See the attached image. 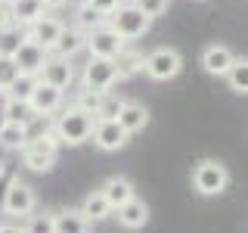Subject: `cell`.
Here are the masks:
<instances>
[{"label": "cell", "mask_w": 248, "mask_h": 233, "mask_svg": "<svg viewBox=\"0 0 248 233\" xmlns=\"http://www.w3.org/2000/svg\"><path fill=\"white\" fill-rule=\"evenodd\" d=\"M93 121H96V115L84 112V109H78V106H68V109H59L53 134L59 137V143L81 146V143H87L90 134H93Z\"/></svg>", "instance_id": "obj_1"}, {"label": "cell", "mask_w": 248, "mask_h": 233, "mask_svg": "<svg viewBox=\"0 0 248 233\" xmlns=\"http://www.w3.org/2000/svg\"><path fill=\"white\" fill-rule=\"evenodd\" d=\"M106 25L112 28L124 44H127V41H137V37H143L146 31H149L152 19L140 13L137 3H121L118 10H112V13L106 16Z\"/></svg>", "instance_id": "obj_2"}, {"label": "cell", "mask_w": 248, "mask_h": 233, "mask_svg": "<svg viewBox=\"0 0 248 233\" xmlns=\"http://www.w3.org/2000/svg\"><path fill=\"white\" fill-rule=\"evenodd\" d=\"M192 186L202 196H220L230 186V171L223 162L217 159H202L196 168H192Z\"/></svg>", "instance_id": "obj_3"}, {"label": "cell", "mask_w": 248, "mask_h": 233, "mask_svg": "<svg viewBox=\"0 0 248 233\" xmlns=\"http://www.w3.org/2000/svg\"><path fill=\"white\" fill-rule=\"evenodd\" d=\"M143 72L149 75L152 81H174V78L183 72V56L174 47H155L152 53L143 56Z\"/></svg>", "instance_id": "obj_4"}, {"label": "cell", "mask_w": 248, "mask_h": 233, "mask_svg": "<svg viewBox=\"0 0 248 233\" xmlns=\"http://www.w3.org/2000/svg\"><path fill=\"white\" fill-rule=\"evenodd\" d=\"M34 205H37L34 190H31V186H28L25 181L13 177L10 186L3 190V202H0L3 215H10V217H28L31 212H34Z\"/></svg>", "instance_id": "obj_5"}, {"label": "cell", "mask_w": 248, "mask_h": 233, "mask_svg": "<svg viewBox=\"0 0 248 233\" xmlns=\"http://www.w3.org/2000/svg\"><path fill=\"white\" fill-rule=\"evenodd\" d=\"M28 109L34 112V118L37 115H56L62 103H65V90H59V87H53V84H44L41 78H37V84H34V90H31V97L25 100Z\"/></svg>", "instance_id": "obj_6"}, {"label": "cell", "mask_w": 248, "mask_h": 233, "mask_svg": "<svg viewBox=\"0 0 248 233\" xmlns=\"http://www.w3.org/2000/svg\"><path fill=\"white\" fill-rule=\"evenodd\" d=\"M81 81H84V87H90V90H99V93H106V90H112L115 84H118V72H115V59H93L84 66V75H81Z\"/></svg>", "instance_id": "obj_7"}, {"label": "cell", "mask_w": 248, "mask_h": 233, "mask_svg": "<svg viewBox=\"0 0 248 233\" xmlns=\"http://www.w3.org/2000/svg\"><path fill=\"white\" fill-rule=\"evenodd\" d=\"M84 47L90 50L93 59H115L124 50V41L108 25H99V28L87 31V41H84Z\"/></svg>", "instance_id": "obj_8"}, {"label": "cell", "mask_w": 248, "mask_h": 233, "mask_svg": "<svg viewBox=\"0 0 248 233\" xmlns=\"http://www.w3.org/2000/svg\"><path fill=\"white\" fill-rule=\"evenodd\" d=\"M90 137L103 152H115V150H121V146H127V140H130V134L115 118H96Z\"/></svg>", "instance_id": "obj_9"}, {"label": "cell", "mask_w": 248, "mask_h": 233, "mask_svg": "<svg viewBox=\"0 0 248 233\" xmlns=\"http://www.w3.org/2000/svg\"><path fill=\"white\" fill-rule=\"evenodd\" d=\"M62 28H65V22L62 19H56V16H37L34 22L25 28V37L28 41H34V44H41L46 53L53 50V44L59 41V34H62Z\"/></svg>", "instance_id": "obj_10"}, {"label": "cell", "mask_w": 248, "mask_h": 233, "mask_svg": "<svg viewBox=\"0 0 248 233\" xmlns=\"http://www.w3.org/2000/svg\"><path fill=\"white\" fill-rule=\"evenodd\" d=\"M37 78H41L44 84H53V87H59V90H68L75 84V66H72V59L46 56V62L41 66Z\"/></svg>", "instance_id": "obj_11"}, {"label": "cell", "mask_w": 248, "mask_h": 233, "mask_svg": "<svg viewBox=\"0 0 248 233\" xmlns=\"http://www.w3.org/2000/svg\"><path fill=\"white\" fill-rule=\"evenodd\" d=\"M46 56H50V53L44 50L41 44H34V41H22L19 44V50L13 53V66L19 68V72H28V75H37L41 72V66L46 62Z\"/></svg>", "instance_id": "obj_12"}, {"label": "cell", "mask_w": 248, "mask_h": 233, "mask_svg": "<svg viewBox=\"0 0 248 233\" xmlns=\"http://www.w3.org/2000/svg\"><path fill=\"white\" fill-rule=\"evenodd\" d=\"M115 212H118V224L127 227V230H140V227H146V221H149V205H146L143 199H137V196H130L124 205L115 208Z\"/></svg>", "instance_id": "obj_13"}, {"label": "cell", "mask_w": 248, "mask_h": 233, "mask_svg": "<svg viewBox=\"0 0 248 233\" xmlns=\"http://www.w3.org/2000/svg\"><path fill=\"white\" fill-rule=\"evenodd\" d=\"M115 121L134 137V134H140V131L149 124V109H146L143 103H127V100H124V106H121V112L115 115Z\"/></svg>", "instance_id": "obj_14"}, {"label": "cell", "mask_w": 248, "mask_h": 233, "mask_svg": "<svg viewBox=\"0 0 248 233\" xmlns=\"http://www.w3.org/2000/svg\"><path fill=\"white\" fill-rule=\"evenodd\" d=\"M232 53H230V47H223V44H211V47H205L202 50V68H205L208 75H227V68L232 66Z\"/></svg>", "instance_id": "obj_15"}, {"label": "cell", "mask_w": 248, "mask_h": 233, "mask_svg": "<svg viewBox=\"0 0 248 233\" xmlns=\"http://www.w3.org/2000/svg\"><path fill=\"white\" fill-rule=\"evenodd\" d=\"M84 41H87V34H84V31L81 28H62V34H59V41L56 44H53V56H62V59H72L75 56V53H81L84 50Z\"/></svg>", "instance_id": "obj_16"}, {"label": "cell", "mask_w": 248, "mask_h": 233, "mask_svg": "<svg viewBox=\"0 0 248 233\" xmlns=\"http://www.w3.org/2000/svg\"><path fill=\"white\" fill-rule=\"evenodd\" d=\"M10 16H13V25L16 28H28L37 16H44V0H10Z\"/></svg>", "instance_id": "obj_17"}, {"label": "cell", "mask_w": 248, "mask_h": 233, "mask_svg": "<svg viewBox=\"0 0 248 233\" xmlns=\"http://www.w3.org/2000/svg\"><path fill=\"white\" fill-rule=\"evenodd\" d=\"M99 193H103L106 202L112 205V212H115L118 205H124V202H127L130 196H137V193H134V183H130L127 177H108Z\"/></svg>", "instance_id": "obj_18"}, {"label": "cell", "mask_w": 248, "mask_h": 233, "mask_svg": "<svg viewBox=\"0 0 248 233\" xmlns=\"http://www.w3.org/2000/svg\"><path fill=\"white\" fill-rule=\"evenodd\" d=\"M90 221L78 208H65V212L53 215V233H87Z\"/></svg>", "instance_id": "obj_19"}, {"label": "cell", "mask_w": 248, "mask_h": 233, "mask_svg": "<svg viewBox=\"0 0 248 233\" xmlns=\"http://www.w3.org/2000/svg\"><path fill=\"white\" fill-rule=\"evenodd\" d=\"M28 124L22 121H0V146L6 150H22L28 143Z\"/></svg>", "instance_id": "obj_20"}, {"label": "cell", "mask_w": 248, "mask_h": 233, "mask_svg": "<svg viewBox=\"0 0 248 233\" xmlns=\"http://www.w3.org/2000/svg\"><path fill=\"white\" fill-rule=\"evenodd\" d=\"M87 221H106L108 215H112V205L106 202V196L99 190H93V193H87L84 196V202H81V208H78Z\"/></svg>", "instance_id": "obj_21"}, {"label": "cell", "mask_w": 248, "mask_h": 233, "mask_svg": "<svg viewBox=\"0 0 248 233\" xmlns=\"http://www.w3.org/2000/svg\"><path fill=\"white\" fill-rule=\"evenodd\" d=\"M115 72H118V81H124V78H134L143 72V53H137V50H124L115 56Z\"/></svg>", "instance_id": "obj_22"}, {"label": "cell", "mask_w": 248, "mask_h": 233, "mask_svg": "<svg viewBox=\"0 0 248 233\" xmlns=\"http://www.w3.org/2000/svg\"><path fill=\"white\" fill-rule=\"evenodd\" d=\"M227 84H230V90L232 93H239V97H245L248 93V62H245V56H236L232 59V66L227 68Z\"/></svg>", "instance_id": "obj_23"}, {"label": "cell", "mask_w": 248, "mask_h": 233, "mask_svg": "<svg viewBox=\"0 0 248 233\" xmlns=\"http://www.w3.org/2000/svg\"><path fill=\"white\" fill-rule=\"evenodd\" d=\"M22 165L37 171V174H46V171H53V165H56V155H46V152H37V150L22 146Z\"/></svg>", "instance_id": "obj_24"}, {"label": "cell", "mask_w": 248, "mask_h": 233, "mask_svg": "<svg viewBox=\"0 0 248 233\" xmlns=\"http://www.w3.org/2000/svg\"><path fill=\"white\" fill-rule=\"evenodd\" d=\"M34 84H37V75H28V72H19L10 81V87H6L3 93L10 100H28L31 97V90H34Z\"/></svg>", "instance_id": "obj_25"}, {"label": "cell", "mask_w": 248, "mask_h": 233, "mask_svg": "<svg viewBox=\"0 0 248 233\" xmlns=\"http://www.w3.org/2000/svg\"><path fill=\"white\" fill-rule=\"evenodd\" d=\"M99 25H106V16H99L96 10H90L87 3H81L75 10V28H81L84 34L87 31H93V28H99Z\"/></svg>", "instance_id": "obj_26"}, {"label": "cell", "mask_w": 248, "mask_h": 233, "mask_svg": "<svg viewBox=\"0 0 248 233\" xmlns=\"http://www.w3.org/2000/svg\"><path fill=\"white\" fill-rule=\"evenodd\" d=\"M31 118H34V112L28 109L25 100H10V97H6V103H3V121H22V124H31Z\"/></svg>", "instance_id": "obj_27"}, {"label": "cell", "mask_w": 248, "mask_h": 233, "mask_svg": "<svg viewBox=\"0 0 248 233\" xmlns=\"http://www.w3.org/2000/svg\"><path fill=\"white\" fill-rule=\"evenodd\" d=\"M22 41H25V31H22V28H16V25L0 28V56L13 59V53L19 50V44H22Z\"/></svg>", "instance_id": "obj_28"}, {"label": "cell", "mask_w": 248, "mask_h": 233, "mask_svg": "<svg viewBox=\"0 0 248 233\" xmlns=\"http://www.w3.org/2000/svg\"><path fill=\"white\" fill-rule=\"evenodd\" d=\"M75 106H78V109H84V112H90V115H99V106H103V93L84 87V90L75 97Z\"/></svg>", "instance_id": "obj_29"}, {"label": "cell", "mask_w": 248, "mask_h": 233, "mask_svg": "<svg viewBox=\"0 0 248 233\" xmlns=\"http://www.w3.org/2000/svg\"><path fill=\"white\" fill-rule=\"evenodd\" d=\"M28 150H37V152H46V155H56L59 150V137L53 134V131H46V134H37V137H28Z\"/></svg>", "instance_id": "obj_30"}, {"label": "cell", "mask_w": 248, "mask_h": 233, "mask_svg": "<svg viewBox=\"0 0 248 233\" xmlns=\"http://www.w3.org/2000/svg\"><path fill=\"white\" fill-rule=\"evenodd\" d=\"M22 230H25V233H53V215H46V212L28 215V224Z\"/></svg>", "instance_id": "obj_31"}, {"label": "cell", "mask_w": 248, "mask_h": 233, "mask_svg": "<svg viewBox=\"0 0 248 233\" xmlns=\"http://www.w3.org/2000/svg\"><path fill=\"white\" fill-rule=\"evenodd\" d=\"M134 3H137V10L143 13V16H149V19H158V16L168 13L170 0H134Z\"/></svg>", "instance_id": "obj_32"}, {"label": "cell", "mask_w": 248, "mask_h": 233, "mask_svg": "<svg viewBox=\"0 0 248 233\" xmlns=\"http://www.w3.org/2000/svg\"><path fill=\"white\" fill-rule=\"evenodd\" d=\"M121 106H124V100L121 97H112V90H106L103 93V106H99V115H96V118H115V115L121 112Z\"/></svg>", "instance_id": "obj_33"}, {"label": "cell", "mask_w": 248, "mask_h": 233, "mask_svg": "<svg viewBox=\"0 0 248 233\" xmlns=\"http://www.w3.org/2000/svg\"><path fill=\"white\" fill-rule=\"evenodd\" d=\"M19 75V68L13 66V59H6V56H0V93H3L6 87H10V81Z\"/></svg>", "instance_id": "obj_34"}, {"label": "cell", "mask_w": 248, "mask_h": 233, "mask_svg": "<svg viewBox=\"0 0 248 233\" xmlns=\"http://www.w3.org/2000/svg\"><path fill=\"white\" fill-rule=\"evenodd\" d=\"M84 3H87L90 10H96L99 16H108L112 10H118V6L124 3V0H84Z\"/></svg>", "instance_id": "obj_35"}, {"label": "cell", "mask_w": 248, "mask_h": 233, "mask_svg": "<svg viewBox=\"0 0 248 233\" xmlns=\"http://www.w3.org/2000/svg\"><path fill=\"white\" fill-rule=\"evenodd\" d=\"M13 25V16H10V6L0 0V28H10Z\"/></svg>", "instance_id": "obj_36"}, {"label": "cell", "mask_w": 248, "mask_h": 233, "mask_svg": "<svg viewBox=\"0 0 248 233\" xmlns=\"http://www.w3.org/2000/svg\"><path fill=\"white\" fill-rule=\"evenodd\" d=\"M68 6V0H44V10H62Z\"/></svg>", "instance_id": "obj_37"}, {"label": "cell", "mask_w": 248, "mask_h": 233, "mask_svg": "<svg viewBox=\"0 0 248 233\" xmlns=\"http://www.w3.org/2000/svg\"><path fill=\"white\" fill-rule=\"evenodd\" d=\"M0 233H25L19 224H0Z\"/></svg>", "instance_id": "obj_38"}, {"label": "cell", "mask_w": 248, "mask_h": 233, "mask_svg": "<svg viewBox=\"0 0 248 233\" xmlns=\"http://www.w3.org/2000/svg\"><path fill=\"white\" fill-rule=\"evenodd\" d=\"M0 177H3V162H0Z\"/></svg>", "instance_id": "obj_39"}, {"label": "cell", "mask_w": 248, "mask_h": 233, "mask_svg": "<svg viewBox=\"0 0 248 233\" xmlns=\"http://www.w3.org/2000/svg\"><path fill=\"white\" fill-rule=\"evenodd\" d=\"M3 3H10V0H3Z\"/></svg>", "instance_id": "obj_40"}]
</instances>
